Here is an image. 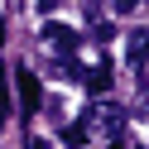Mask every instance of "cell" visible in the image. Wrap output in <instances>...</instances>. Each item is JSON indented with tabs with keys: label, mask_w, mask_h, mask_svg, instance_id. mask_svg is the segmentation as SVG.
I'll return each instance as SVG.
<instances>
[{
	"label": "cell",
	"mask_w": 149,
	"mask_h": 149,
	"mask_svg": "<svg viewBox=\"0 0 149 149\" xmlns=\"http://www.w3.org/2000/svg\"><path fill=\"white\" fill-rule=\"evenodd\" d=\"M0 116H10V87H5V68H0Z\"/></svg>",
	"instance_id": "7"
},
{
	"label": "cell",
	"mask_w": 149,
	"mask_h": 149,
	"mask_svg": "<svg viewBox=\"0 0 149 149\" xmlns=\"http://www.w3.org/2000/svg\"><path fill=\"white\" fill-rule=\"evenodd\" d=\"M19 106H24V116H39V106H43V87L29 68H19Z\"/></svg>",
	"instance_id": "2"
},
{
	"label": "cell",
	"mask_w": 149,
	"mask_h": 149,
	"mask_svg": "<svg viewBox=\"0 0 149 149\" xmlns=\"http://www.w3.org/2000/svg\"><path fill=\"white\" fill-rule=\"evenodd\" d=\"M29 149H48V144H43V139H29Z\"/></svg>",
	"instance_id": "10"
},
{
	"label": "cell",
	"mask_w": 149,
	"mask_h": 149,
	"mask_svg": "<svg viewBox=\"0 0 149 149\" xmlns=\"http://www.w3.org/2000/svg\"><path fill=\"white\" fill-rule=\"evenodd\" d=\"M0 43H5V19H0Z\"/></svg>",
	"instance_id": "11"
},
{
	"label": "cell",
	"mask_w": 149,
	"mask_h": 149,
	"mask_svg": "<svg viewBox=\"0 0 149 149\" xmlns=\"http://www.w3.org/2000/svg\"><path fill=\"white\" fill-rule=\"evenodd\" d=\"M91 39H96V43H111V39H116V29H111V24H96V29H91Z\"/></svg>",
	"instance_id": "8"
},
{
	"label": "cell",
	"mask_w": 149,
	"mask_h": 149,
	"mask_svg": "<svg viewBox=\"0 0 149 149\" xmlns=\"http://www.w3.org/2000/svg\"><path fill=\"white\" fill-rule=\"evenodd\" d=\"M82 82H87V91H91V96H106V91H111V82H116V77H111V63H96L91 72H82Z\"/></svg>",
	"instance_id": "4"
},
{
	"label": "cell",
	"mask_w": 149,
	"mask_h": 149,
	"mask_svg": "<svg viewBox=\"0 0 149 149\" xmlns=\"http://www.w3.org/2000/svg\"><path fill=\"white\" fill-rule=\"evenodd\" d=\"M87 130H96V135H111V139H116L120 130H125V106H116V101H96V106L87 111Z\"/></svg>",
	"instance_id": "1"
},
{
	"label": "cell",
	"mask_w": 149,
	"mask_h": 149,
	"mask_svg": "<svg viewBox=\"0 0 149 149\" xmlns=\"http://www.w3.org/2000/svg\"><path fill=\"white\" fill-rule=\"evenodd\" d=\"M125 58H130V63H139V58H149V34H144V29H135V34H130V39H125Z\"/></svg>",
	"instance_id": "5"
},
{
	"label": "cell",
	"mask_w": 149,
	"mask_h": 149,
	"mask_svg": "<svg viewBox=\"0 0 149 149\" xmlns=\"http://www.w3.org/2000/svg\"><path fill=\"white\" fill-rule=\"evenodd\" d=\"M87 135H91V130H87V120H82V125H68V130H63V144L82 149V144H87Z\"/></svg>",
	"instance_id": "6"
},
{
	"label": "cell",
	"mask_w": 149,
	"mask_h": 149,
	"mask_svg": "<svg viewBox=\"0 0 149 149\" xmlns=\"http://www.w3.org/2000/svg\"><path fill=\"white\" fill-rule=\"evenodd\" d=\"M43 43H48L53 53H72V48H77V34H72L68 24H58V19H48V24H43Z\"/></svg>",
	"instance_id": "3"
},
{
	"label": "cell",
	"mask_w": 149,
	"mask_h": 149,
	"mask_svg": "<svg viewBox=\"0 0 149 149\" xmlns=\"http://www.w3.org/2000/svg\"><path fill=\"white\" fill-rule=\"evenodd\" d=\"M135 5H139V0H116V10H120V15H130Z\"/></svg>",
	"instance_id": "9"
}]
</instances>
